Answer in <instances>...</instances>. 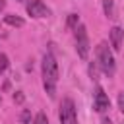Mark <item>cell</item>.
Segmentation results:
<instances>
[{"label": "cell", "mask_w": 124, "mask_h": 124, "mask_svg": "<svg viewBox=\"0 0 124 124\" xmlns=\"http://www.w3.org/2000/svg\"><path fill=\"white\" fill-rule=\"evenodd\" d=\"M76 50L79 58H87L89 54V37H87V29L85 25H78L76 27Z\"/></svg>", "instance_id": "obj_4"}, {"label": "cell", "mask_w": 124, "mask_h": 124, "mask_svg": "<svg viewBox=\"0 0 124 124\" xmlns=\"http://www.w3.org/2000/svg\"><path fill=\"white\" fill-rule=\"evenodd\" d=\"M4 21L8 23V25H12V27H23V19L19 17V16H14V14H10V16H6L4 17Z\"/></svg>", "instance_id": "obj_8"}, {"label": "cell", "mask_w": 124, "mask_h": 124, "mask_svg": "<svg viewBox=\"0 0 124 124\" xmlns=\"http://www.w3.org/2000/svg\"><path fill=\"white\" fill-rule=\"evenodd\" d=\"M0 103H2V99H0Z\"/></svg>", "instance_id": "obj_20"}, {"label": "cell", "mask_w": 124, "mask_h": 124, "mask_svg": "<svg viewBox=\"0 0 124 124\" xmlns=\"http://www.w3.org/2000/svg\"><path fill=\"white\" fill-rule=\"evenodd\" d=\"M4 6H6V2H4V0H0V10H4Z\"/></svg>", "instance_id": "obj_18"}, {"label": "cell", "mask_w": 124, "mask_h": 124, "mask_svg": "<svg viewBox=\"0 0 124 124\" xmlns=\"http://www.w3.org/2000/svg\"><path fill=\"white\" fill-rule=\"evenodd\" d=\"M118 108L122 110V114H124V91L122 93H118Z\"/></svg>", "instance_id": "obj_14"}, {"label": "cell", "mask_w": 124, "mask_h": 124, "mask_svg": "<svg viewBox=\"0 0 124 124\" xmlns=\"http://www.w3.org/2000/svg\"><path fill=\"white\" fill-rule=\"evenodd\" d=\"M103 10H105V16L114 17V2L112 0H103Z\"/></svg>", "instance_id": "obj_9"}, {"label": "cell", "mask_w": 124, "mask_h": 124, "mask_svg": "<svg viewBox=\"0 0 124 124\" xmlns=\"http://www.w3.org/2000/svg\"><path fill=\"white\" fill-rule=\"evenodd\" d=\"M41 72H43L45 91L48 93V97H54V93H56V83H58V64H56V58H54L50 52H46V54L43 56Z\"/></svg>", "instance_id": "obj_1"}, {"label": "cell", "mask_w": 124, "mask_h": 124, "mask_svg": "<svg viewBox=\"0 0 124 124\" xmlns=\"http://www.w3.org/2000/svg\"><path fill=\"white\" fill-rule=\"evenodd\" d=\"M17 2H23V0H17Z\"/></svg>", "instance_id": "obj_19"}, {"label": "cell", "mask_w": 124, "mask_h": 124, "mask_svg": "<svg viewBox=\"0 0 124 124\" xmlns=\"http://www.w3.org/2000/svg\"><path fill=\"white\" fill-rule=\"evenodd\" d=\"M29 118H31L29 110H23V112H21V122H23V124H27V122H29Z\"/></svg>", "instance_id": "obj_15"}, {"label": "cell", "mask_w": 124, "mask_h": 124, "mask_svg": "<svg viewBox=\"0 0 124 124\" xmlns=\"http://www.w3.org/2000/svg\"><path fill=\"white\" fill-rule=\"evenodd\" d=\"M93 108L97 112H105L110 108V101H108V95L105 93V89L101 85L95 87V93H93Z\"/></svg>", "instance_id": "obj_5"}, {"label": "cell", "mask_w": 124, "mask_h": 124, "mask_svg": "<svg viewBox=\"0 0 124 124\" xmlns=\"http://www.w3.org/2000/svg\"><path fill=\"white\" fill-rule=\"evenodd\" d=\"M33 124H48V118H46V114H45V112H39V114L35 116Z\"/></svg>", "instance_id": "obj_11"}, {"label": "cell", "mask_w": 124, "mask_h": 124, "mask_svg": "<svg viewBox=\"0 0 124 124\" xmlns=\"http://www.w3.org/2000/svg\"><path fill=\"white\" fill-rule=\"evenodd\" d=\"M58 118L62 124H78V116H76V105L72 99H62L60 108H58Z\"/></svg>", "instance_id": "obj_3"}, {"label": "cell", "mask_w": 124, "mask_h": 124, "mask_svg": "<svg viewBox=\"0 0 124 124\" xmlns=\"http://www.w3.org/2000/svg\"><path fill=\"white\" fill-rule=\"evenodd\" d=\"M14 101H16V103H23V95H21V91H17V93L14 95Z\"/></svg>", "instance_id": "obj_16"}, {"label": "cell", "mask_w": 124, "mask_h": 124, "mask_svg": "<svg viewBox=\"0 0 124 124\" xmlns=\"http://www.w3.org/2000/svg\"><path fill=\"white\" fill-rule=\"evenodd\" d=\"M95 52H97V66L101 68V72L107 74V76H114L116 64H114V56H112L108 45L107 43H99Z\"/></svg>", "instance_id": "obj_2"}, {"label": "cell", "mask_w": 124, "mask_h": 124, "mask_svg": "<svg viewBox=\"0 0 124 124\" xmlns=\"http://www.w3.org/2000/svg\"><path fill=\"white\" fill-rule=\"evenodd\" d=\"M97 70H99V66H97V62H93V64L89 66V76H91V79H97Z\"/></svg>", "instance_id": "obj_13"}, {"label": "cell", "mask_w": 124, "mask_h": 124, "mask_svg": "<svg viewBox=\"0 0 124 124\" xmlns=\"http://www.w3.org/2000/svg\"><path fill=\"white\" fill-rule=\"evenodd\" d=\"M68 27H78V14H70L68 16Z\"/></svg>", "instance_id": "obj_12"}, {"label": "cell", "mask_w": 124, "mask_h": 124, "mask_svg": "<svg viewBox=\"0 0 124 124\" xmlns=\"http://www.w3.org/2000/svg\"><path fill=\"white\" fill-rule=\"evenodd\" d=\"M27 14L33 17H48L50 10L46 8V4L43 0H29L27 2Z\"/></svg>", "instance_id": "obj_6"}, {"label": "cell", "mask_w": 124, "mask_h": 124, "mask_svg": "<svg viewBox=\"0 0 124 124\" xmlns=\"http://www.w3.org/2000/svg\"><path fill=\"white\" fill-rule=\"evenodd\" d=\"M103 124H112V122H110V118H103Z\"/></svg>", "instance_id": "obj_17"}, {"label": "cell", "mask_w": 124, "mask_h": 124, "mask_svg": "<svg viewBox=\"0 0 124 124\" xmlns=\"http://www.w3.org/2000/svg\"><path fill=\"white\" fill-rule=\"evenodd\" d=\"M8 66H10L8 56H6V54H0V74H4V72L8 70Z\"/></svg>", "instance_id": "obj_10"}, {"label": "cell", "mask_w": 124, "mask_h": 124, "mask_svg": "<svg viewBox=\"0 0 124 124\" xmlns=\"http://www.w3.org/2000/svg\"><path fill=\"white\" fill-rule=\"evenodd\" d=\"M122 37H124V31H122L118 25H114V27L110 29V46H112L114 50H120V46H122Z\"/></svg>", "instance_id": "obj_7"}]
</instances>
